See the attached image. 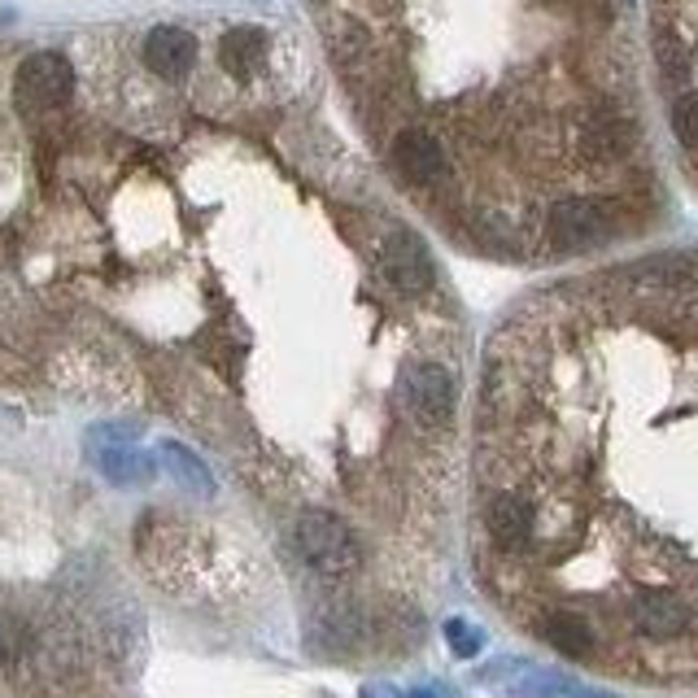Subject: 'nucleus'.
Segmentation results:
<instances>
[{
  "instance_id": "nucleus-1",
  "label": "nucleus",
  "mask_w": 698,
  "mask_h": 698,
  "mask_svg": "<svg viewBox=\"0 0 698 698\" xmlns=\"http://www.w3.org/2000/svg\"><path fill=\"white\" fill-rule=\"evenodd\" d=\"M481 494L524 541L481 563L528 624L576 615L620 672L698 676V253L524 301L481 398Z\"/></svg>"
},
{
  "instance_id": "nucleus-2",
  "label": "nucleus",
  "mask_w": 698,
  "mask_h": 698,
  "mask_svg": "<svg viewBox=\"0 0 698 698\" xmlns=\"http://www.w3.org/2000/svg\"><path fill=\"white\" fill-rule=\"evenodd\" d=\"M394 132L446 153L441 210L489 253H546V219L598 197L641 223V123L611 0H381Z\"/></svg>"
},
{
  "instance_id": "nucleus-3",
  "label": "nucleus",
  "mask_w": 698,
  "mask_h": 698,
  "mask_svg": "<svg viewBox=\"0 0 698 698\" xmlns=\"http://www.w3.org/2000/svg\"><path fill=\"white\" fill-rule=\"evenodd\" d=\"M655 66L668 84V127L698 179V0H655Z\"/></svg>"
},
{
  "instance_id": "nucleus-4",
  "label": "nucleus",
  "mask_w": 698,
  "mask_h": 698,
  "mask_svg": "<svg viewBox=\"0 0 698 698\" xmlns=\"http://www.w3.org/2000/svg\"><path fill=\"white\" fill-rule=\"evenodd\" d=\"M398 398L424 433H446L459 411V381L441 359H411L398 376Z\"/></svg>"
},
{
  "instance_id": "nucleus-5",
  "label": "nucleus",
  "mask_w": 698,
  "mask_h": 698,
  "mask_svg": "<svg viewBox=\"0 0 698 698\" xmlns=\"http://www.w3.org/2000/svg\"><path fill=\"white\" fill-rule=\"evenodd\" d=\"M297 550L323 576H349L363 563L354 528H349L345 520H336L332 511H306L297 520Z\"/></svg>"
},
{
  "instance_id": "nucleus-6",
  "label": "nucleus",
  "mask_w": 698,
  "mask_h": 698,
  "mask_svg": "<svg viewBox=\"0 0 698 698\" xmlns=\"http://www.w3.org/2000/svg\"><path fill=\"white\" fill-rule=\"evenodd\" d=\"M381 275L407 301L428 297L437 288V266H433V253H428L424 236L411 232V227H394L389 240H385V253H381Z\"/></svg>"
},
{
  "instance_id": "nucleus-7",
  "label": "nucleus",
  "mask_w": 698,
  "mask_h": 698,
  "mask_svg": "<svg viewBox=\"0 0 698 698\" xmlns=\"http://www.w3.org/2000/svg\"><path fill=\"white\" fill-rule=\"evenodd\" d=\"M14 92H18V105L27 114H53L71 101L75 92V71L62 53H32L23 66H18V79H14Z\"/></svg>"
},
{
  "instance_id": "nucleus-8",
  "label": "nucleus",
  "mask_w": 698,
  "mask_h": 698,
  "mask_svg": "<svg viewBox=\"0 0 698 698\" xmlns=\"http://www.w3.org/2000/svg\"><path fill=\"white\" fill-rule=\"evenodd\" d=\"M92 454L114 485H149L158 472L145 450H136L127 437H114V433H92Z\"/></svg>"
},
{
  "instance_id": "nucleus-9",
  "label": "nucleus",
  "mask_w": 698,
  "mask_h": 698,
  "mask_svg": "<svg viewBox=\"0 0 698 698\" xmlns=\"http://www.w3.org/2000/svg\"><path fill=\"white\" fill-rule=\"evenodd\" d=\"M197 62V40L184 27H153L145 36V66L158 79H184Z\"/></svg>"
},
{
  "instance_id": "nucleus-10",
  "label": "nucleus",
  "mask_w": 698,
  "mask_h": 698,
  "mask_svg": "<svg viewBox=\"0 0 698 698\" xmlns=\"http://www.w3.org/2000/svg\"><path fill=\"white\" fill-rule=\"evenodd\" d=\"M266 58V36L258 27H232L223 40H219V66L232 75V79H249Z\"/></svg>"
},
{
  "instance_id": "nucleus-11",
  "label": "nucleus",
  "mask_w": 698,
  "mask_h": 698,
  "mask_svg": "<svg viewBox=\"0 0 698 698\" xmlns=\"http://www.w3.org/2000/svg\"><path fill=\"white\" fill-rule=\"evenodd\" d=\"M162 463H166V472H171L184 489H192V494H201V498H210V494H214V476H210V468H205L188 446H179V441H162Z\"/></svg>"
},
{
  "instance_id": "nucleus-12",
  "label": "nucleus",
  "mask_w": 698,
  "mask_h": 698,
  "mask_svg": "<svg viewBox=\"0 0 698 698\" xmlns=\"http://www.w3.org/2000/svg\"><path fill=\"white\" fill-rule=\"evenodd\" d=\"M446 637H450V650H454V655H463V659L481 655V646H485L481 628H472L468 620H450V624H446Z\"/></svg>"
},
{
  "instance_id": "nucleus-13",
  "label": "nucleus",
  "mask_w": 698,
  "mask_h": 698,
  "mask_svg": "<svg viewBox=\"0 0 698 698\" xmlns=\"http://www.w3.org/2000/svg\"><path fill=\"white\" fill-rule=\"evenodd\" d=\"M363 698H407V694L394 685H363Z\"/></svg>"
},
{
  "instance_id": "nucleus-14",
  "label": "nucleus",
  "mask_w": 698,
  "mask_h": 698,
  "mask_svg": "<svg viewBox=\"0 0 698 698\" xmlns=\"http://www.w3.org/2000/svg\"><path fill=\"white\" fill-rule=\"evenodd\" d=\"M407 698H433V694H428V689H415V694H407Z\"/></svg>"
}]
</instances>
